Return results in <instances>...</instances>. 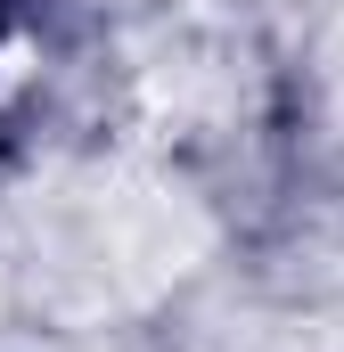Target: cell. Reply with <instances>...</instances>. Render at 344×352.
Masks as SVG:
<instances>
[{"label": "cell", "mask_w": 344, "mask_h": 352, "mask_svg": "<svg viewBox=\"0 0 344 352\" xmlns=\"http://www.w3.org/2000/svg\"><path fill=\"white\" fill-rule=\"evenodd\" d=\"M213 221L148 173H50L0 221V295L50 320H107L205 263Z\"/></svg>", "instance_id": "6da1fadb"}]
</instances>
